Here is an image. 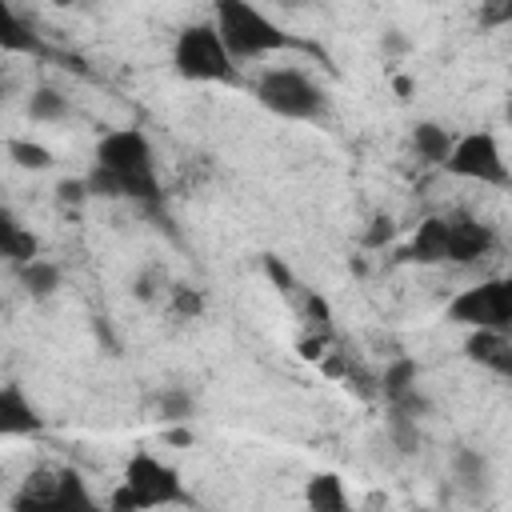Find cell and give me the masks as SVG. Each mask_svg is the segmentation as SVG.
Here are the masks:
<instances>
[{
    "instance_id": "obj_1",
    "label": "cell",
    "mask_w": 512,
    "mask_h": 512,
    "mask_svg": "<svg viewBox=\"0 0 512 512\" xmlns=\"http://www.w3.org/2000/svg\"><path fill=\"white\" fill-rule=\"evenodd\" d=\"M88 196L100 200H132L144 208L160 204V176L152 140L140 128H112L96 140L92 168L84 176Z\"/></svg>"
},
{
    "instance_id": "obj_2",
    "label": "cell",
    "mask_w": 512,
    "mask_h": 512,
    "mask_svg": "<svg viewBox=\"0 0 512 512\" xmlns=\"http://www.w3.org/2000/svg\"><path fill=\"white\" fill-rule=\"evenodd\" d=\"M212 28L232 60H260V56L284 52L292 44V36L264 8L244 4V0H216Z\"/></svg>"
},
{
    "instance_id": "obj_3",
    "label": "cell",
    "mask_w": 512,
    "mask_h": 512,
    "mask_svg": "<svg viewBox=\"0 0 512 512\" xmlns=\"http://www.w3.org/2000/svg\"><path fill=\"white\" fill-rule=\"evenodd\" d=\"M188 488L172 464H164L152 452H136L124 464L120 488L108 496V512H152L168 504H188Z\"/></svg>"
},
{
    "instance_id": "obj_4",
    "label": "cell",
    "mask_w": 512,
    "mask_h": 512,
    "mask_svg": "<svg viewBox=\"0 0 512 512\" xmlns=\"http://www.w3.org/2000/svg\"><path fill=\"white\" fill-rule=\"evenodd\" d=\"M8 512H108L88 488V480L72 464L36 468L24 476V484L12 492Z\"/></svg>"
},
{
    "instance_id": "obj_5",
    "label": "cell",
    "mask_w": 512,
    "mask_h": 512,
    "mask_svg": "<svg viewBox=\"0 0 512 512\" xmlns=\"http://www.w3.org/2000/svg\"><path fill=\"white\" fill-rule=\"evenodd\" d=\"M172 68H176V76H184L192 84H228V88H236L244 80L240 76V64L220 44L212 20H196V24H184L176 32Z\"/></svg>"
},
{
    "instance_id": "obj_6",
    "label": "cell",
    "mask_w": 512,
    "mask_h": 512,
    "mask_svg": "<svg viewBox=\"0 0 512 512\" xmlns=\"http://www.w3.org/2000/svg\"><path fill=\"white\" fill-rule=\"evenodd\" d=\"M260 108L284 120H316L324 112V88L304 68H264L252 84Z\"/></svg>"
},
{
    "instance_id": "obj_7",
    "label": "cell",
    "mask_w": 512,
    "mask_h": 512,
    "mask_svg": "<svg viewBox=\"0 0 512 512\" xmlns=\"http://www.w3.org/2000/svg\"><path fill=\"white\" fill-rule=\"evenodd\" d=\"M448 320L472 332H512V280L488 276L448 300Z\"/></svg>"
},
{
    "instance_id": "obj_8",
    "label": "cell",
    "mask_w": 512,
    "mask_h": 512,
    "mask_svg": "<svg viewBox=\"0 0 512 512\" xmlns=\"http://www.w3.org/2000/svg\"><path fill=\"white\" fill-rule=\"evenodd\" d=\"M440 168H448L460 180H476V184H492V188H508V180H512L496 132H464V136H456Z\"/></svg>"
},
{
    "instance_id": "obj_9",
    "label": "cell",
    "mask_w": 512,
    "mask_h": 512,
    "mask_svg": "<svg viewBox=\"0 0 512 512\" xmlns=\"http://www.w3.org/2000/svg\"><path fill=\"white\" fill-rule=\"evenodd\" d=\"M444 228H448V264H476L496 248L492 224L476 220L472 212H448Z\"/></svg>"
},
{
    "instance_id": "obj_10",
    "label": "cell",
    "mask_w": 512,
    "mask_h": 512,
    "mask_svg": "<svg viewBox=\"0 0 512 512\" xmlns=\"http://www.w3.org/2000/svg\"><path fill=\"white\" fill-rule=\"evenodd\" d=\"M40 432H44V416H40L36 400L24 392V384H16V380L0 384V440L40 436Z\"/></svg>"
},
{
    "instance_id": "obj_11",
    "label": "cell",
    "mask_w": 512,
    "mask_h": 512,
    "mask_svg": "<svg viewBox=\"0 0 512 512\" xmlns=\"http://www.w3.org/2000/svg\"><path fill=\"white\" fill-rule=\"evenodd\" d=\"M400 260L408 264H448V228H444V216H428L416 236L400 248Z\"/></svg>"
},
{
    "instance_id": "obj_12",
    "label": "cell",
    "mask_w": 512,
    "mask_h": 512,
    "mask_svg": "<svg viewBox=\"0 0 512 512\" xmlns=\"http://www.w3.org/2000/svg\"><path fill=\"white\" fill-rule=\"evenodd\" d=\"M464 356L492 368L496 376H512V340H508V332H468Z\"/></svg>"
},
{
    "instance_id": "obj_13",
    "label": "cell",
    "mask_w": 512,
    "mask_h": 512,
    "mask_svg": "<svg viewBox=\"0 0 512 512\" xmlns=\"http://www.w3.org/2000/svg\"><path fill=\"white\" fill-rule=\"evenodd\" d=\"M452 480L460 484L464 496H484L492 488V460L480 448H456L452 452Z\"/></svg>"
},
{
    "instance_id": "obj_14",
    "label": "cell",
    "mask_w": 512,
    "mask_h": 512,
    "mask_svg": "<svg viewBox=\"0 0 512 512\" xmlns=\"http://www.w3.org/2000/svg\"><path fill=\"white\" fill-rule=\"evenodd\" d=\"M40 256V240H36V232H28L20 220H16V212H8V208H0V260H8V264H28V260H36Z\"/></svg>"
},
{
    "instance_id": "obj_15",
    "label": "cell",
    "mask_w": 512,
    "mask_h": 512,
    "mask_svg": "<svg viewBox=\"0 0 512 512\" xmlns=\"http://www.w3.org/2000/svg\"><path fill=\"white\" fill-rule=\"evenodd\" d=\"M304 504H308V512H352L344 480L336 472H312L304 484Z\"/></svg>"
},
{
    "instance_id": "obj_16",
    "label": "cell",
    "mask_w": 512,
    "mask_h": 512,
    "mask_svg": "<svg viewBox=\"0 0 512 512\" xmlns=\"http://www.w3.org/2000/svg\"><path fill=\"white\" fill-rule=\"evenodd\" d=\"M452 140H456V136H452L440 120H420V124H412V152H416L424 164H444Z\"/></svg>"
},
{
    "instance_id": "obj_17",
    "label": "cell",
    "mask_w": 512,
    "mask_h": 512,
    "mask_svg": "<svg viewBox=\"0 0 512 512\" xmlns=\"http://www.w3.org/2000/svg\"><path fill=\"white\" fill-rule=\"evenodd\" d=\"M16 276H20V288L32 296V300H48L56 288H60V264H52V260H28V264H20L16 268Z\"/></svg>"
},
{
    "instance_id": "obj_18",
    "label": "cell",
    "mask_w": 512,
    "mask_h": 512,
    "mask_svg": "<svg viewBox=\"0 0 512 512\" xmlns=\"http://www.w3.org/2000/svg\"><path fill=\"white\" fill-rule=\"evenodd\" d=\"M0 48L4 52H40V40L36 32L20 20V12L12 4L0 0Z\"/></svg>"
},
{
    "instance_id": "obj_19",
    "label": "cell",
    "mask_w": 512,
    "mask_h": 512,
    "mask_svg": "<svg viewBox=\"0 0 512 512\" xmlns=\"http://www.w3.org/2000/svg\"><path fill=\"white\" fill-rule=\"evenodd\" d=\"M412 388H420V364H416L412 356H396V360L384 368V376H380V392H384V400L392 404V400L408 396Z\"/></svg>"
},
{
    "instance_id": "obj_20",
    "label": "cell",
    "mask_w": 512,
    "mask_h": 512,
    "mask_svg": "<svg viewBox=\"0 0 512 512\" xmlns=\"http://www.w3.org/2000/svg\"><path fill=\"white\" fill-rule=\"evenodd\" d=\"M156 416H160L164 424H188V420L196 416V396L184 392V388H164V392L156 396Z\"/></svg>"
},
{
    "instance_id": "obj_21",
    "label": "cell",
    "mask_w": 512,
    "mask_h": 512,
    "mask_svg": "<svg viewBox=\"0 0 512 512\" xmlns=\"http://www.w3.org/2000/svg\"><path fill=\"white\" fill-rule=\"evenodd\" d=\"M28 116L40 120V124L64 120V116H68V100H64L56 88H36V92L28 96Z\"/></svg>"
},
{
    "instance_id": "obj_22",
    "label": "cell",
    "mask_w": 512,
    "mask_h": 512,
    "mask_svg": "<svg viewBox=\"0 0 512 512\" xmlns=\"http://www.w3.org/2000/svg\"><path fill=\"white\" fill-rule=\"evenodd\" d=\"M388 440L400 456H412L420 452V420L412 416H400V412H388Z\"/></svg>"
},
{
    "instance_id": "obj_23",
    "label": "cell",
    "mask_w": 512,
    "mask_h": 512,
    "mask_svg": "<svg viewBox=\"0 0 512 512\" xmlns=\"http://www.w3.org/2000/svg\"><path fill=\"white\" fill-rule=\"evenodd\" d=\"M8 160L16 168H28V172L52 168V152L44 144H36V140H8Z\"/></svg>"
},
{
    "instance_id": "obj_24",
    "label": "cell",
    "mask_w": 512,
    "mask_h": 512,
    "mask_svg": "<svg viewBox=\"0 0 512 512\" xmlns=\"http://www.w3.org/2000/svg\"><path fill=\"white\" fill-rule=\"evenodd\" d=\"M168 288H172V280H168V272H164L160 264H148V268L132 280V292H136V300H144V304L164 300V296H168Z\"/></svg>"
},
{
    "instance_id": "obj_25",
    "label": "cell",
    "mask_w": 512,
    "mask_h": 512,
    "mask_svg": "<svg viewBox=\"0 0 512 512\" xmlns=\"http://www.w3.org/2000/svg\"><path fill=\"white\" fill-rule=\"evenodd\" d=\"M168 308L180 316V320H196L204 312V292L192 288V284H172L168 288Z\"/></svg>"
},
{
    "instance_id": "obj_26",
    "label": "cell",
    "mask_w": 512,
    "mask_h": 512,
    "mask_svg": "<svg viewBox=\"0 0 512 512\" xmlns=\"http://www.w3.org/2000/svg\"><path fill=\"white\" fill-rule=\"evenodd\" d=\"M264 272L272 276V284H276V288H280L284 296L300 292V280H296V272H292V268H288V264H284L280 256H272V252H268V256H264Z\"/></svg>"
},
{
    "instance_id": "obj_27",
    "label": "cell",
    "mask_w": 512,
    "mask_h": 512,
    "mask_svg": "<svg viewBox=\"0 0 512 512\" xmlns=\"http://www.w3.org/2000/svg\"><path fill=\"white\" fill-rule=\"evenodd\" d=\"M392 236H396V224H392V216H376V220H372V228L364 232V248H384Z\"/></svg>"
},
{
    "instance_id": "obj_28",
    "label": "cell",
    "mask_w": 512,
    "mask_h": 512,
    "mask_svg": "<svg viewBox=\"0 0 512 512\" xmlns=\"http://www.w3.org/2000/svg\"><path fill=\"white\" fill-rule=\"evenodd\" d=\"M304 312H308V320H312V324H320V328L328 332V320H332V308H328V300H324L320 292H304Z\"/></svg>"
},
{
    "instance_id": "obj_29",
    "label": "cell",
    "mask_w": 512,
    "mask_h": 512,
    "mask_svg": "<svg viewBox=\"0 0 512 512\" xmlns=\"http://www.w3.org/2000/svg\"><path fill=\"white\" fill-rule=\"evenodd\" d=\"M56 192H60V200H68V204H80V200L88 196V188H84V180H64V184H60Z\"/></svg>"
},
{
    "instance_id": "obj_30",
    "label": "cell",
    "mask_w": 512,
    "mask_h": 512,
    "mask_svg": "<svg viewBox=\"0 0 512 512\" xmlns=\"http://www.w3.org/2000/svg\"><path fill=\"white\" fill-rule=\"evenodd\" d=\"M404 48H408V40H404L400 32H388V36H384V52H404Z\"/></svg>"
},
{
    "instance_id": "obj_31",
    "label": "cell",
    "mask_w": 512,
    "mask_h": 512,
    "mask_svg": "<svg viewBox=\"0 0 512 512\" xmlns=\"http://www.w3.org/2000/svg\"><path fill=\"white\" fill-rule=\"evenodd\" d=\"M8 96H12V76H4V72H0V104H4Z\"/></svg>"
},
{
    "instance_id": "obj_32",
    "label": "cell",
    "mask_w": 512,
    "mask_h": 512,
    "mask_svg": "<svg viewBox=\"0 0 512 512\" xmlns=\"http://www.w3.org/2000/svg\"><path fill=\"white\" fill-rule=\"evenodd\" d=\"M396 92L408 96V92H412V80H408V76H396Z\"/></svg>"
}]
</instances>
